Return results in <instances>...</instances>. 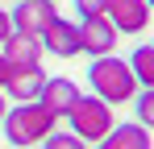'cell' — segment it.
<instances>
[{
  "mask_svg": "<svg viewBox=\"0 0 154 149\" xmlns=\"http://www.w3.org/2000/svg\"><path fill=\"white\" fill-rule=\"evenodd\" d=\"M96 149H154V137H150L146 124L125 120V124H112V133H108Z\"/></svg>",
  "mask_w": 154,
  "mask_h": 149,
  "instance_id": "11",
  "label": "cell"
},
{
  "mask_svg": "<svg viewBox=\"0 0 154 149\" xmlns=\"http://www.w3.org/2000/svg\"><path fill=\"white\" fill-rule=\"evenodd\" d=\"M150 4L146 0H108V21L117 25V33H142L146 25H150Z\"/></svg>",
  "mask_w": 154,
  "mask_h": 149,
  "instance_id": "8",
  "label": "cell"
},
{
  "mask_svg": "<svg viewBox=\"0 0 154 149\" xmlns=\"http://www.w3.org/2000/svg\"><path fill=\"white\" fill-rule=\"evenodd\" d=\"M67 124H71V133H75L83 145H100L104 137L112 133V104H104L100 95H79L75 108L67 112Z\"/></svg>",
  "mask_w": 154,
  "mask_h": 149,
  "instance_id": "3",
  "label": "cell"
},
{
  "mask_svg": "<svg viewBox=\"0 0 154 149\" xmlns=\"http://www.w3.org/2000/svg\"><path fill=\"white\" fill-rule=\"evenodd\" d=\"M8 37H13V17H8V13L0 8V46H4Z\"/></svg>",
  "mask_w": 154,
  "mask_h": 149,
  "instance_id": "16",
  "label": "cell"
},
{
  "mask_svg": "<svg viewBox=\"0 0 154 149\" xmlns=\"http://www.w3.org/2000/svg\"><path fill=\"white\" fill-rule=\"evenodd\" d=\"M129 71L137 79V87H154V46H137L129 54Z\"/></svg>",
  "mask_w": 154,
  "mask_h": 149,
  "instance_id": "12",
  "label": "cell"
},
{
  "mask_svg": "<svg viewBox=\"0 0 154 149\" xmlns=\"http://www.w3.org/2000/svg\"><path fill=\"white\" fill-rule=\"evenodd\" d=\"M133 112H137V124L154 128V87H142L133 95Z\"/></svg>",
  "mask_w": 154,
  "mask_h": 149,
  "instance_id": "13",
  "label": "cell"
},
{
  "mask_svg": "<svg viewBox=\"0 0 154 149\" xmlns=\"http://www.w3.org/2000/svg\"><path fill=\"white\" fill-rule=\"evenodd\" d=\"M79 37H83V54L104 58V54H112L121 33H117V25L108 17H88V21H79Z\"/></svg>",
  "mask_w": 154,
  "mask_h": 149,
  "instance_id": "7",
  "label": "cell"
},
{
  "mask_svg": "<svg viewBox=\"0 0 154 149\" xmlns=\"http://www.w3.org/2000/svg\"><path fill=\"white\" fill-rule=\"evenodd\" d=\"M4 137H8V145L13 149H33V145H42L46 137L54 133V116L33 99V104H13L8 112H4Z\"/></svg>",
  "mask_w": 154,
  "mask_h": 149,
  "instance_id": "2",
  "label": "cell"
},
{
  "mask_svg": "<svg viewBox=\"0 0 154 149\" xmlns=\"http://www.w3.org/2000/svg\"><path fill=\"white\" fill-rule=\"evenodd\" d=\"M46 79H50V74L42 71V66H21V71H13V74H8L4 91H8V95L17 99V104H33V99L42 95Z\"/></svg>",
  "mask_w": 154,
  "mask_h": 149,
  "instance_id": "10",
  "label": "cell"
},
{
  "mask_svg": "<svg viewBox=\"0 0 154 149\" xmlns=\"http://www.w3.org/2000/svg\"><path fill=\"white\" fill-rule=\"evenodd\" d=\"M146 4H150V8H154V0H146Z\"/></svg>",
  "mask_w": 154,
  "mask_h": 149,
  "instance_id": "19",
  "label": "cell"
},
{
  "mask_svg": "<svg viewBox=\"0 0 154 149\" xmlns=\"http://www.w3.org/2000/svg\"><path fill=\"white\" fill-rule=\"evenodd\" d=\"M0 54H4V62H8L13 71H21V66H42L46 46H42V37H33V33H17V29H13V37L0 46Z\"/></svg>",
  "mask_w": 154,
  "mask_h": 149,
  "instance_id": "9",
  "label": "cell"
},
{
  "mask_svg": "<svg viewBox=\"0 0 154 149\" xmlns=\"http://www.w3.org/2000/svg\"><path fill=\"white\" fill-rule=\"evenodd\" d=\"M79 99V87L75 79H67V74H58V79H46V87H42V95H38V104L50 112L54 120H67V112L75 108Z\"/></svg>",
  "mask_w": 154,
  "mask_h": 149,
  "instance_id": "6",
  "label": "cell"
},
{
  "mask_svg": "<svg viewBox=\"0 0 154 149\" xmlns=\"http://www.w3.org/2000/svg\"><path fill=\"white\" fill-rule=\"evenodd\" d=\"M13 17V29L17 33H33V37H42L50 21L58 17V8H54V0H17V8L8 13Z\"/></svg>",
  "mask_w": 154,
  "mask_h": 149,
  "instance_id": "4",
  "label": "cell"
},
{
  "mask_svg": "<svg viewBox=\"0 0 154 149\" xmlns=\"http://www.w3.org/2000/svg\"><path fill=\"white\" fill-rule=\"evenodd\" d=\"M42 46L54 58H79L83 54V37H79V21H67V17H54L50 29L42 33Z\"/></svg>",
  "mask_w": 154,
  "mask_h": 149,
  "instance_id": "5",
  "label": "cell"
},
{
  "mask_svg": "<svg viewBox=\"0 0 154 149\" xmlns=\"http://www.w3.org/2000/svg\"><path fill=\"white\" fill-rule=\"evenodd\" d=\"M88 83H92V95H100L104 104H129L137 95V79L129 71V58H117V54H104L88 66Z\"/></svg>",
  "mask_w": 154,
  "mask_h": 149,
  "instance_id": "1",
  "label": "cell"
},
{
  "mask_svg": "<svg viewBox=\"0 0 154 149\" xmlns=\"http://www.w3.org/2000/svg\"><path fill=\"white\" fill-rule=\"evenodd\" d=\"M42 149H88V145H83V141H79L75 133H58V128H54L50 137H46V141H42Z\"/></svg>",
  "mask_w": 154,
  "mask_h": 149,
  "instance_id": "14",
  "label": "cell"
},
{
  "mask_svg": "<svg viewBox=\"0 0 154 149\" xmlns=\"http://www.w3.org/2000/svg\"><path fill=\"white\" fill-rule=\"evenodd\" d=\"M75 13H79V21L104 17V13H108V0H75Z\"/></svg>",
  "mask_w": 154,
  "mask_h": 149,
  "instance_id": "15",
  "label": "cell"
},
{
  "mask_svg": "<svg viewBox=\"0 0 154 149\" xmlns=\"http://www.w3.org/2000/svg\"><path fill=\"white\" fill-rule=\"evenodd\" d=\"M8 74H13V66L4 62V54H0V91H4V83H8Z\"/></svg>",
  "mask_w": 154,
  "mask_h": 149,
  "instance_id": "17",
  "label": "cell"
},
{
  "mask_svg": "<svg viewBox=\"0 0 154 149\" xmlns=\"http://www.w3.org/2000/svg\"><path fill=\"white\" fill-rule=\"evenodd\" d=\"M4 112H8V104H4V91H0V120H4Z\"/></svg>",
  "mask_w": 154,
  "mask_h": 149,
  "instance_id": "18",
  "label": "cell"
}]
</instances>
